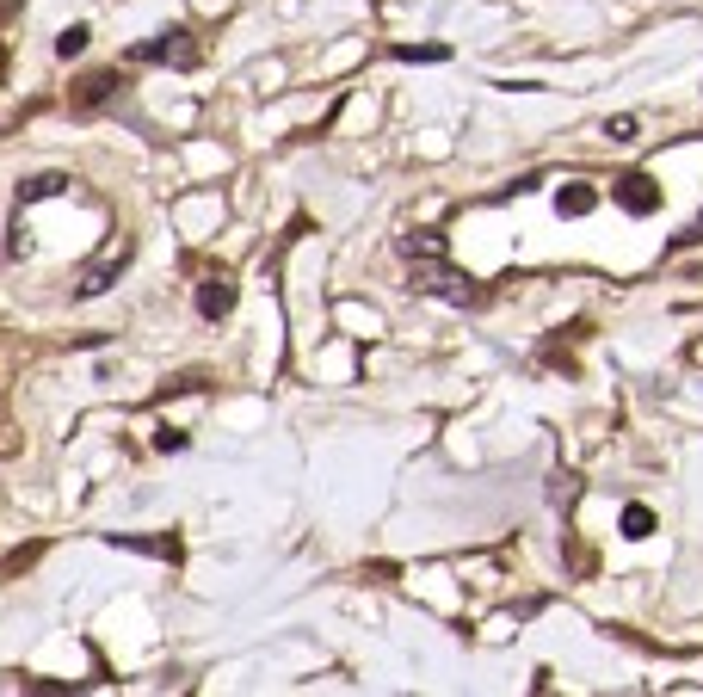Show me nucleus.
Segmentation results:
<instances>
[{
	"label": "nucleus",
	"mask_w": 703,
	"mask_h": 697,
	"mask_svg": "<svg viewBox=\"0 0 703 697\" xmlns=\"http://www.w3.org/2000/svg\"><path fill=\"white\" fill-rule=\"evenodd\" d=\"M414 290L444 297V303H457V309H481V303H488V290H481L475 278H463V272H451L444 260H414Z\"/></svg>",
	"instance_id": "obj_1"
},
{
	"label": "nucleus",
	"mask_w": 703,
	"mask_h": 697,
	"mask_svg": "<svg viewBox=\"0 0 703 697\" xmlns=\"http://www.w3.org/2000/svg\"><path fill=\"white\" fill-rule=\"evenodd\" d=\"M198 38L185 25H167V31H155V38H142V44H130V62H161V68H198Z\"/></svg>",
	"instance_id": "obj_2"
},
{
	"label": "nucleus",
	"mask_w": 703,
	"mask_h": 697,
	"mask_svg": "<svg viewBox=\"0 0 703 697\" xmlns=\"http://www.w3.org/2000/svg\"><path fill=\"white\" fill-rule=\"evenodd\" d=\"M130 253H136V247H130L124 235H118V241H105V247H99V260H93V266L81 272V284H74V297H81V303L105 297V290H111V284H118V272L130 266Z\"/></svg>",
	"instance_id": "obj_3"
},
{
	"label": "nucleus",
	"mask_w": 703,
	"mask_h": 697,
	"mask_svg": "<svg viewBox=\"0 0 703 697\" xmlns=\"http://www.w3.org/2000/svg\"><path fill=\"white\" fill-rule=\"evenodd\" d=\"M611 198L629 210V216H654L660 210V186L648 173H623V179H611Z\"/></svg>",
	"instance_id": "obj_4"
},
{
	"label": "nucleus",
	"mask_w": 703,
	"mask_h": 697,
	"mask_svg": "<svg viewBox=\"0 0 703 697\" xmlns=\"http://www.w3.org/2000/svg\"><path fill=\"white\" fill-rule=\"evenodd\" d=\"M229 309H235V272L216 266V272L198 278V315H204V321H222Z\"/></svg>",
	"instance_id": "obj_5"
},
{
	"label": "nucleus",
	"mask_w": 703,
	"mask_h": 697,
	"mask_svg": "<svg viewBox=\"0 0 703 697\" xmlns=\"http://www.w3.org/2000/svg\"><path fill=\"white\" fill-rule=\"evenodd\" d=\"M124 87H130V81L118 75V68H99V75H87L81 87H74V99H68V105H74V112H99V105H111Z\"/></svg>",
	"instance_id": "obj_6"
},
{
	"label": "nucleus",
	"mask_w": 703,
	"mask_h": 697,
	"mask_svg": "<svg viewBox=\"0 0 703 697\" xmlns=\"http://www.w3.org/2000/svg\"><path fill=\"white\" fill-rule=\"evenodd\" d=\"M111 549H130V556H161V562H179V537H105Z\"/></svg>",
	"instance_id": "obj_7"
},
{
	"label": "nucleus",
	"mask_w": 703,
	"mask_h": 697,
	"mask_svg": "<svg viewBox=\"0 0 703 697\" xmlns=\"http://www.w3.org/2000/svg\"><path fill=\"white\" fill-rule=\"evenodd\" d=\"M395 247H401V260H444V253H451L444 235H432V229H407Z\"/></svg>",
	"instance_id": "obj_8"
},
{
	"label": "nucleus",
	"mask_w": 703,
	"mask_h": 697,
	"mask_svg": "<svg viewBox=\"0 0 703 697\" xmlns=\"http://www.w3.org/2000/svg\"><path fill=\"white\" fill-rule=\"evenodd\" d=\"M68 186V173H31L25 186H19V204H44V198H56Z\"/></svg>",
	"instance_id": "obj_9"
},
{
	"label": "nucleus",
	"mask_w": 703,
	"mask_h": 697,
	"mask_svg": "<svg viewBox=\"0 0 703 697\" xmlns=\"http://www.w3.org/2000/svg\"><path fill=\"white\" fill-rule=\"evenodd\" d=\"M592 204H599V192H592V186H580V179H574V186H562V192H555V210H562V216H586Z\"/></svg>",
	"instance_id": "obj_10"
},
{
	"label": "nucleus",
	"mask_w": 703,
	"mask_h": 697,
	"mask_svg": "<svg viewBox=\"0 0 703 697\" xmlns=\"http://www.w3.org/2000/svg\"><path fill=\"white\" fill-rule=\"evenodd\" d=\"M87 38H93L87 25H62V31H56V56H62V62H68V56H81V50H87Z\"/></svg>",
	"instance_id": "obj_11"
},
{
	"label": "nucleus",
	"mask_w": 703,
	"mask_h": 697,
	"mask_svg": "<svg viewBox=\"0 0 703 697\" xmlns=\"http://www.w3.org/2000/svg\"><path fill=\"white\" fill-rule=\"evenodd\" d=\"M648 531H654V512H648V506H623V537L642 543Z\"/></svg>",
	"instance_id": "obj_12"
},
{
	"label": "nucleus",
	"mask_w": 703,
	"mask_h": 697,
	"mask_svg": "<svg viewBox=\"0 0 703 697\" xmlns=\"http://www.w3.org/2000/svg\"><path fill=\"white\" fill-rule=\"evenodd\" d=\"M444 44H395V62H444Z\"/></svg>",
	"instance_id": "obj_13"
},
{
	"label": "nucleus",
	"mask_w": 703,
	"mask_h": 697,
	"mask_svg": "<svg viewBox=\"0 0 703 697\" xmlns=\"http://www.w3.org/2000/svg\"><path fill=\"white\" fill-rule=\"evenodd\" d=\"M605 136H611V142H636V118H629V112L605 118Z\"/></svg>",
	"instance_id": "obj_14"
},
{
	"label": "nucleus",
	"mask_w": 703,
	"mask_h": 697,
	"mask_svg": "<svg viewBox=\"0 0 703 697\" xmlns=\"http://www.w3.org/2000/svg\"><path fill=\"white\" fill-rule=\"evenodd\" d=\"M37 556H44V543H31V549H19V556H7V562H0V580H7V574H19V568H31Z\"/></svg>",
	"instance_id": "obj_15"
},
{
	"label": "nucleus",
	"mask_w": 703,
	"mask_h": 697,
	"mask_svg": "<svg viewBox=\"0 0 703 697\" xmlns=\"http://www.w3.org/2000/svg\"><path fill=\"white\" fill-rule=\"evenodd\" d=\"M697 241H703V216H697L691 229H679V235H673V253H685V247H697Z\"/></svg>",
	"instance_id": "obj_16"
},
{
	"label": "nucleus",
	"mask_w": 703,
	"mask_h": 697,
	"mask_svg": "<svg viewBox=\"0 0 703 697\" xmlns=\"http://www.w3.org/2000/svg\"><path fill=\"white\" fill-rule=\"evenodd\" d=\"M155 445H161V451H185V432H173V426H161V432H155Z\"/></svg>",
	"instance_id": "obj_17"
},
{
	"label": "nucleus",
	"mask_w": 703,
	"mask_h": 697,
	"mask_svg": "<svg viewBox=\"0 0 703 697\" xmlns=\"http://www.w3.org/2000/svg\"><path fill=\"white\" fill-rule=\"evenodd\" d=\"M0 68H7V56H0Z\"/></svg>",
	"instance_id": "obj_18"
}]
</instances>
